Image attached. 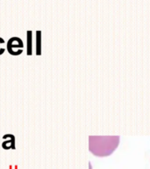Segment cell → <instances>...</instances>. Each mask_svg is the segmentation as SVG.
<instances>
[{"mask_svg":"<svg viewBox=\"0 0 150 169\" xmlns=\"http://www.w3.org/2000/svg\"><path fill=\"white\" fill-rule=\"evenodd\" d=\"M10 140H5L2 143V147L4 150L15 149V137L12 134H7Z\"/></svg>","mask_w":150,"mask_h":169,"instance_id":"277c9868","label":"cell"},{"mask_svg":"<svg viewBox=\"0 0 150 169\" xmlns=\"http://www.w3.org/2000/svg\"><path fill=\"white\" fill-rule=\"evenodd\" d=\"M35 48H36V55L41 56V49H42V35L41 31H36V36H35Z\"/></svg>","mask_w":150,"mask_h":169,"instance_id":"3957f363","label":"cell"},{"mask_svg":"<svg viewBox=\"0 0 150 169\" xmlns=\"http://www.w3.org/2000/svg\"><path fill=\"white\" fill-rule=\"evenodd\" d=\"M7 51L11 56H19L23 53L24 43L23 41L19 37H11L7 42Z\"/></svg>","mask_w":150,"mask_h":169,"instance_id":"7a4b0ae2","label":"cell"},{"mask_svg":"<svg viewBox=\"0 0 150 169\" xmlns=\"http://www.w3.org/2000/svg\"><path fill=\"white\" fill-rule=\"evenodd\" d=\"M119 144V136L90 137V151L98 157L111 155Z\"/></svg>","mask_w":150,"mask_h":169,"instance_id":"6da1fadb","label":"cell"},{"mask_svg":"<svg viewBox=\"0 0 150 169\" xmlns=\"http://www.w3.org/2000/svg\"><path fill=\"white\" fill-rule=\"evenodd\" d=\"M26 44H27V55H33V32L31 30L26 32Z\"/></svg>","mask_w":150,"mask_h":169,"instance_id":"5b68a950","label":"cell"},{"mask_svg":"<svg viewBox=\"0 0 150 169\" xmlns=\"http://www.w3.org/2000/svg\"><path fill=\"white\" fill-rule=\"evenodd\" d=\"M5 43V42H4V40L3 39V38H1L0 37V56L1 55H3L4 53V51H5V49L4 48H3V47H1L2 45H4Z\"/></svg>","mask_w":150,"mask_h":169,"instance_id":"8992f818","label":"cell"}]
</instances>
